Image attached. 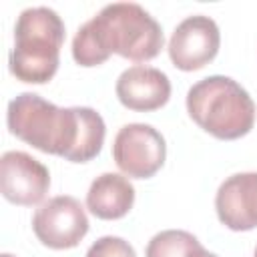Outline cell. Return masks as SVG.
I'll list each match as a JSON object with an SVG mask.
<instances>
[{"label": "cell", "mask_w": 257, "mask_h": 257, "mask_svg": "<svg viewBox=\"0 0 257 257\" xmlns=\"http://www.w3.org/2000/svg\"><path fill=\"white\" fill-rule=\"evenodd\" d=\"M6 122L16 139L72 163L94 159L106 135L104 120L94 108H60L34 92H22L10 100Z\"/></svg>", "instance_id": "6da1fadb"}, {"label": "cell", "mask_w": 257, "mask_h": 257, "mask_svg": "<svg viewBox=\"0 0 257 257\" xmlns=\"http://www.w3.org/2000/svg\"><path fill=\"white\" fill-rule=\"evenodd\" d=\"M161 24L135 2L106 4L84 22L72 38V58L80 66H98L112 52L122 58L145 62L163 48Z\"/></svg>", "instance_id": "7a4b0ae2"}, {"label": "cell", "mask_w": 257, "mask_h": 257, "mask_svg": "<svg viewBox=\"0 0 257 257\" xmlns=\"http://www.w3.org/2000/svg\"><path fill=\"white\" fill-rule=\"evenodd\" d=\"M64 22L48 6H32L20 12L14 26V46L8 56L10 72L30 84L48 82L60 62Z\"/></svg>", "instance_id": "3957f363"}, {"label": "cell", "mask_w": 257, "mask_h": 257, "mask_svg": "<svg viewBox=\"0 0 257 257\" xmlns=\"http://www.w3.org/2000/svg\"><path fill=\"white\" fill-rule=\"evenodd\" d=\"M189 116L221 141L245 137L255 122V102L233 78L223 74L195 82L187 92Z\"/></svg>", "instance_id": "277c9868"}, {"label": "cell", "mask_w": 257, "mask_h": 257, "mask_svg": "<svg viewBox=\"0 0 257 257\" xmlns=\"http://www.w3.org/2000/svg\"><path fill=\"white\" fill-rule=\"evenodd\" d=\"M167 145L163 135L145 122L124 124L112 143V159L116 167L133 179L153 177L165 163Z\"/></svg>", "instance_id": "5b68a950"}, {"label": "cell", "mask_w": 257, "mask_h": 257, "mask_svg": "<svg viewBox=\"0 0 257 257\" xmlns=\"http://www.w3.org/2000/svg\"><path fill=\"white\" fill-rule=\"evenodd\" d=\"M32 231L50 249H72L88 233V217L78 199L58 195L36 209Z\"/></svg>", "instance_id": "8992f818"}, {"label": "cell", "mask_w": 257, "mask_h": 257, "mask_svg": "<svg viewBox=\"0 0 257 257\" xmlns=\"http://www.w3.org/2000/svg\"><path fill=\"white\" fill-rule=\"evenodd\" d=\"M221 44V32L213 18L195 14L179 22L171 40L169 56L179 70H199L209 64Z\"/></svg>", "instance_id": "52a82bcc"}, {"label": "cell", "mask_w": 257, "mask_h": 257, "mask_svg": "<svg viewBox=\"0 0 257 257\" xmlns=\"http://www.w3.org/2000/svg\"><path fill=\"white\" fill-rule=\"evenodd\" d=\"M50 187L48 169L24 151H6L0 159V191L6 201L22 207L38 205Z\"/></svg>", "instance_id": "ba28073f"}, {"label": "cell", "mask_w": 257, "mask_h": 257, "mask_svg": "<svg viewBox=\"0 0 257 257\" xmlns=\"http://www.w3.org/2000/svg\"><path fill=\"white\" fill-rule=\"evenodd\" d=\"M219 221L231 231L257 227V173H235L227 177L215 195Z\"/></svg>", "instance_id": "9c48e42d"}, {"label": "cell", "mask_w": 257, "mask_h": 257, "mask_svg": "<svg viewBox=\"0 0 257 257\" xmlns=\"http://www.w3.org/2000/svg\"><path fill=\"white\" fill-rule=\"evenodd\" d=\"M114 90L122 106L149 112L167 104L171 96V80L163 70L155 66L135 64L120 72Z\"/></svg>", "instance_id": "30bf717a"}, {"label": "cell", "mask_w": 257, "mask_h": 257, "mask_svg": "<svg viewBox=\"0 0 257 257\" xmlns=\"http://www.w3.org/2000/svg\"><path fill=\"white\" fill-rule=\"evenodd\" d=\"M135 203L133 183L118 173H102L96 177L86 193L88 211L104 221H114L124 217Z\"/></svg>", "instance_id": "8fae6325"}, {"label": "cell", "mask_w": 257, "mask_h": 257, "mask_svg": "<svg viewBox=\"0 0 257 257\" xmlns=\"http://www.w3.org/2000/svg\"><path fill=\"white\" fill-rule=\"evenodd\" d=\"M145 257H219L207 251L199 239L183 229H167L157 233L145 251Z\"/></svg>", "instance_id": "7c38bea8"}, {"label": "cell", "mask_w": 257, "mask_h": 257, "mask_svg": "<svg viewBox=\"0 0 257 257\" xmlns=\"http://www.w3.org/2000/svg\"><path fill=\"white\" fill-rule=\"evenodd\" d=\"M84 257H137L133 245L116 235H104L96 239Z\"/></svg>", "instance_id": "4fadbf2b"}, {"label": "cell", "mask_w": 257, "mask_h": 257, "mask_svg": "<svg viewBox=\"0 0 257 257\" xmlns=\"http://www.w3.org/2000/svg\"><path fill=\"white\" fill-rule=\"evenodd\" d=\"M0 257H14V255H10V253H2Z\"/></svg>", "instance_id": "5bb4252c"}, {"label": "cell", "mask_w": 257, "mask_h": 257, "mask_svg": "<svg viewBox=\"0 0 257 257\" xmlns=\"http://www.w3.org/2000/svg\"><path fill=\"white\" fill-rule=\"evenodd\" d=\"M255 257H257V247H255Z\"/></svg>", "instance_id": "9a60e30c"}]
</instances>
